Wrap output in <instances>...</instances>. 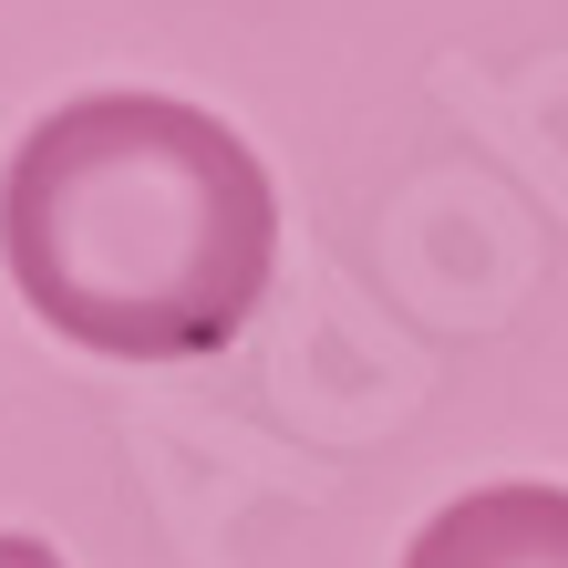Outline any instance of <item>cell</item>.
<instances>
[{
	"mask_svg": "<svg viewBox=\"0 0 568 568\" xmlns=\"http://www.w3.org/2000/svg\"><path fill=\"white\" fill-rule=\"evenodd\" d=\"M270 165L176 93H73L11 145L0 270L42 331L104 362L227 352L270 290Z\"/></svg>",
	"mask_w": 568,
	"mask_h": 568,
	"instance_id": "obj_1",
	"label": "cell"
},
{
	"mask_svg": "<svg viewBox=\"0 0 568 568\" xmlns=\"http://www.w3.org/2000/svg\"><path fill=\"white\" fill-rule=\"evenodd\" d=\"M404 568H568V486H538V476L465 486L455 507L414 527Z\"/></svg>",
	"mask_w": 568,
	"mask_h": 568,
	"instance_id": "obj_2",
	"label": "cell"
},
{
	"mask_svg": "<svg viewBox=\"0 0 568 568\" xmlns=\"http://www.w3.org/2000/svg\"><path fill=\"white\" fill-rule=\"evenodd\" d=\"M0 568H62L42 538H21V527H0Z\"/></svg>",
	"mask_w": 568,
	"mask_h": 568,
	"instance_id": "obj_3",
	"label": "cell"
}]
</instances>
